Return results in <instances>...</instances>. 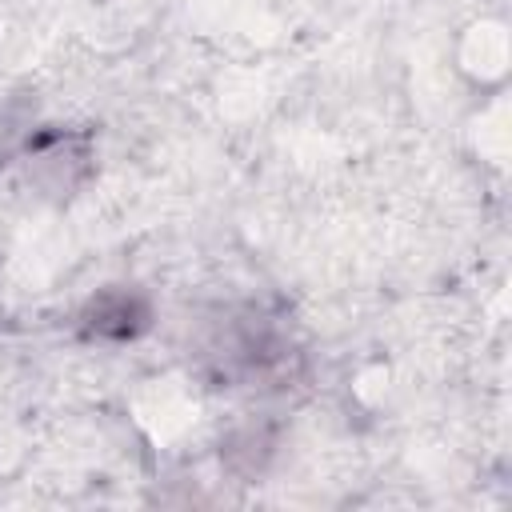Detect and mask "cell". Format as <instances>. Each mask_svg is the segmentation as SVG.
<instances>
[{"mask_svg": "<svg viewBox=\"0 0 512 512\" xmlns=\"http://www.w3.org/2000/svg\"><path fill=\"white\" fill-rule=\"evenodd\" d=\"M132 300L128 296H104L96 308H92V324H96V332H116V336H124V332H132V324H124V320H132Z\"/></svg>", "mask_w": 512, "mask_h": 512, "instance_id": "cell-1", "label": "cell"}]
</instances>
